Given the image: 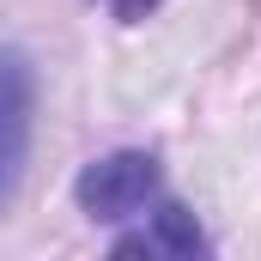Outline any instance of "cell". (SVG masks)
Instances as JSON below:
<instances>
[{
  "mask_svg": "<svg viewBox=\"0 0 261 261\" xmlns=\"http://www.w3.org/2000/svg\"><path fill=\"white\" fill-rule=\"evenodd\" d=\"M158 195H164V176H158V158H152V152H103V158H91V164L73 176L79 213L97 219V225L146 219V206Z\"/></svg>",
  "mask_w": 261,
  "mask_h": 261,
  "instance_id": "6da1fadb",
  "label": "cell"
},
{
  "mask_svg": "<svg viewBox=\"0 0 261 261\" xmlns=\"http://www.w3.org/2000/svg\"><path fill=\"white\" fill-rule=\"evenodd\" d=\"M31 116H37V67L24 49H0V200L24 170Z\"/></svg>",
  "mask_w": 261,
  "mask_h": 261,
  "instance_id": "7a4b0ae2",
  "label": "cell"
},
{
  "mask_svg": "<svg viewBox=\"0 0 261 261\" xmlns=\"http://www.w3.org/2000/svg\"><path fill=\"white\" fill-rule=\"evenodd\" d=\"M206 249H213V237L200 231V219L182 200H152L146 225L110 243V255H146V261H189V255H206Z\"/></svg>",
  "mask_w": 261,
  "mask_h": 261,
  "instance_id": "3957f363",
  "label": "cell"
},
{
  "mask_svg": "<svg viewBox=\"0 0 261 261\" xmlns=\"http://www.w3.org/2000/svg\"><path fill=\"white\" fill-rule=\"evenodd\" d=\"M158 6H164V0H110V12H116L122 24H140V18H152Z\"/></svg>",
  "mask_w": 261,
  "mask_h": 261,
  "instance_id": "277c9868",
  "label": "cell"
}]
</instances>
